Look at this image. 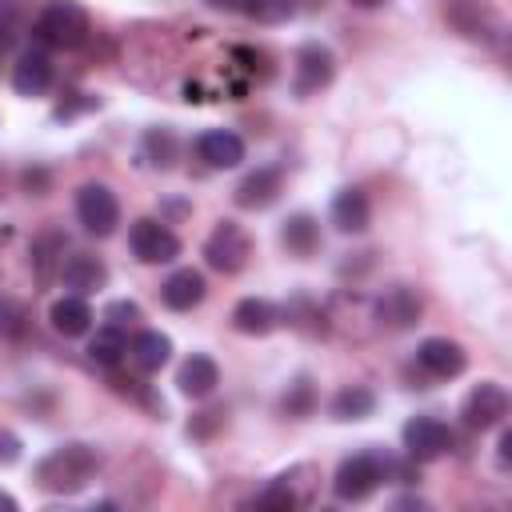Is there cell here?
<instances>
[{
  "mask_svg": "<svg viewBox=\"0 0 512 512\" xmlns=\"http://www.w3.org/2000/svg\"><path fill=\"white\" fill-rule=\"evenodd\" d=\"M52 84V60L44 52H20L16 64H12V88L20 96H40L44 88Z\"/></svg>",
  "mask_w": 512,
  "mask_h": 512,
  "instance_id": "cell-17",
  "label": "cell"
},
{
  "mask_svg": "<svg viewBox=\"0 0 512 512\" xmlns=\"http://www.w3.org/2000/svg\"><path fill=\"white\" fill-rule=\"evenodd\" d=\"M444 16H448L464 36H472V40H500V32H504V20H500L492 8H484L480 0H452V4L444 8Z\"/></svg>",
  "mask_w": 512,
  "mask_h": 512,
  "instance_id": "cell-10",
  "label": "cell"
},
{
  "mask_svg": "<svg viewBox=\"0 0 512 512\" xmlns=\"http://www.w3.org/2000/svg\"><path fill=\"white\" fill-rule=\"evenodd\" d=\"M48 320H52V328L60 332V336H84L88 328H92V308H88V300L84 296H60V300H52V308H48Z\"/></svg>",
  "mask_w": 512,
  "mask_h": 512,
  "instance_id": "cell-21",
  "label": "cell"
},
{
  "mask_svg": "<svg viewBox=\"0 0 512 512\" xmlns=\"http://www.w3.org/2000/svg\"><path fill=\"white\" fill-rule=\"evenodd\" d=\"M376 412V392L364 388V384H348L332 396V416L336 420H364Z\"/></svg>",
  "mask_w": 512,
  "mask_h": 512,
  "instance_id": "cell-25",
  "label": "cell"
},
{
  "mask_svg": "<svg viewBox=\"0 0 512 512\" xmlns=\"http://www.w3.org/2000/svg\"><path fill=\"white\" fill-rule=\"evenodd\" d=\"M240 12H248L256 24H284V20H292L296 0H244Z\"/></svg>",
  "mask_w": 512,
  "mask_h": 512,
  "instance_id": "cell-27",
  "label": "cell"
},
{
  "mask_svg": "<svg viewBox=\"0 0 512 512\" xmlns=\"http://www.w3.org/2000/svg\"><path fill=\"white\" fill-rule=\"evenodd\" d=\"M104 320H108L112 328H120V332H124L128 324H136V320H140V308H136L132 300H116V304H108V308H104Z\"/></svg>",
  "mask_w": 512,
  "mask_h": 512,
  "instance_id": "cell-29",
  "label": "cell"
},
{
  "mask_svg": "<svg viewBox=\"0 0 512 512\" xmlns=\"http://www.w3.org/2000/svg\"><path fill=\"white\" fill-rule=\"evenodd\" d=\"M460 416H464L468 428H480V432L504 424V416H508V392H504V384H496V380L476 384V388L464 396Z\"/></svg>",
  "mask_w": 512,
  "mask_h": 512,
  "instance_id": "cell-7",
  "label": "cell"
},
{
  "mask_svg": "<svg viewBox=\"0 0 512 512\" xmlns=\"http://www.w3.org/2000/svg\"><path fill=\"white\" fill-rule=\"evenodd\" d=\"M280 308L272 300H260V296H244L236 308H232V328L244 332V336H268L276 324H280Z\"/></svg>",
  "mask_w": 512,
  "mask_h": 512,
  "instance_id": "cell-15",
  "label": "cell"
},
{
  "mask_svg": "<svg viewBox=\"0 0 512 512\" xmlns=\"http://www.w3.org/2000/svg\"><path fill=\"white\" fill-rule=\"evenodd\" d=\"M88 32H92V20H88L84 4H76V0H52L36 16V36L52 48H80L88 40Z\"/></svg>",
  "mask_w": 512,
  "mask_h": 512,
  "instance_id": "cell-2",
  "label": "cell"
},
{
  "mask_svg": "<svg viewBox=\"0 0 512 512\" xmlns=\"http://www.w3.org/2000/svg\"><path fill=\"white\" fill-rule=\"evenodd\" d=\"M196 152H200V160L208 168H236L244 160V140L236 132H228V128H212V132H204L196 140Z\"/></svg>",
  "mask_w": 512,
  "mask_h": 512,
  "instance_id": "cell-16",
  "label": "cell"
},
{
  "mask_svg": "<svg viewBox=\"0 0 512 512\" xmlns=\"http://www.w3.org/2000/svg\"><path fill=\"white\" fill-rule=\"evenodd\" d=\"M212 8H224V12H236V8H244V0H208Z\"/></svg>",
  "mask_w": 512,
  "mask_h": 512,
  "instance_id": "cell-32",
  "label": "cell"
},
{
  "mask_svg": "<svg viewBox=\"0 0 512 512\" xmlns=\"http://www.w3.org/2000/svg\"><path fill=\"white\" fill-rule=\"evenodd\" d=\"M172 356V340L164 332H136L132 344H128V360L140 368V372H160Z\"/></svg>",
  "mask_w": 512,
  "mask_h": 512,
  "instance_id": "cell-22",
  "label": "cell"
},
{
  "mask_svg": "<svg viewBox=\"0 0 512 512\" xmlns=\"http://www.w3.org/2000/svg\"><path fill=\"white\" fill-rule=\"evenodd\" d=\"M124 352H128V340H124V332H120V328H112V324H108L104 332H96V336H92V344H88V356H92V360H100V364H116Z\"/></svg>",
  "mask_w": 512,
  "mask_h": 512,
  "instance_id": "cell-26",
  "label": "cell"
},
{
  "mask_svg": "<svg viewBox=\"0 0 512 512\" xmlns=\"http://www.w3.org/2000/svg\"><path fill=\"white\" fill-rule=\"evenodd\" d=\"M380 480H384V464H380V456H372V452H356V456L340 460V468H336V476H332V492H336V500H348V504H352V500L372 496Z\"/></svg>",
  "mask_w": 512,
  "mask_h": 512,
  "instance_id": "cell-4",
  "label": "cell"
},
{
  "mask_svg": "<svg viewBox=\"0 0 512 512\" xmlns=\"http://www.w3.org/2000/svg\"><path fill=\"white\" fill-rule=\"evenodd\" d=\"M20 460V440L8 432V428H0V468H8V464H16Z\"/></svg>",
  "mask_w": 512,
  "mask_h": 512,
  "instance_id": "cell-31",
  "label": "cell"
},
{
  "mask_svg": "<svg viewBox=\"0 0 512 512\" xmlns=\"http://www.w3.org/2000/svg\"><path fill=\"white\" fill-rule=\"evenodd\" d=\"M308 408H312V388H308V380H296V388L284 396V412L288 416H308Z\"/></svg>",
  "mask_w": 512,
  "mask_h": 512,
  "instance_id": "cell-30",
  "label": "cell"
},
{
  "mask_svg": "<svg viewBox=\"0 0 512 512\" xmlns=\"http://www.w3.org/2000/svg\"><path fill=\"white\" fill-rule=\"evenodd\" d=\"M280 240H284V248H288L292 256H312V252L320 248V224H316L308 212H296V216L284 224Z\"/></svg>",
  "mask_w": 512,
  "mask_h": 512,
  "instance_id": "cell-24",
  "label": "cell"
},
{
  "mask_svg": "<svg viewBox=\"0 0 512 512\" xmlns=\"http://www.w3.org/2000/svg\"><path fill=\"white\" fill-rule=\"evenodd\" d=\"M376 316H380V324H388V328H412V324L420 320V296H416L412 288L396 284V288H388V292L380 296Z\"/></svg>",
  "mask_w": 512,
  "mask_h": 512,
  "instance_id": "cell-18",
  "label": "cell"
},
{
  "mask_svg": "<svg viewBox=\"0 0 512 512\" xmlns=\"http://www.w3.org/2000/svg\"><path fill=\"white\" fill-rule=\"evenodd\" d=\"M76 216H80L84 232H92V236H112L116 224H120V204H116L112 188H104V184H84V188L76 192Z\"/></svg>",
  "mask_w": 512,
  "mask_h": 512,
  "instance_id": "cell-6",
  "label": "cell"
},
{
  "mask_svg": "<svg viewBox=\"0 0 512 512\" xmlns=\"http://www.w3.org/2000/svg\"><path fill=\"white\" fill-rule=\"evenodd\" d=\"M276 196H280V172H276V168H256V172H248V176L236 184V192H232L236 208H244V212H264V208L276 204Z\"/></svg>",
  "mask_w": 512,
  "mask_h": 512,
  "instance_id": "cell-13",
  "label": "cell"
},
{
  "mask_svg": "<svg viewBox=\"0 0 512 512\" xmlns=\"http://www.w3.org/2000/svg\"><path fill=\"white\" fill-rule=\"evenodd\" d=\"M128 244H132V256L140 264H168L180 256V240L160 220H136L128 232Z\"/></svg>",
  "mask_w": 512,
  "mask_h": 512,
  "instance_id": "cell-8",
  "label": "cell"
},
{
  "mask_svg": "<svg viewBox=\"0 0 512 512\" xmlns=\"http://www.w3.org/2000/svg\"><path fill=\"white\" fill-rule=\"evenodd\" d=\"M204 292H208V284H204V276H200L196 268H176V272L160 284V296H164V304H168L172 312H192V308L204 300Z\"/></svg>",
  "mask_w": 512,
  "mask_h": 512,
  "instance_id": "cell-14",
  "label": "cell"
},
{
  "mask_svg": "<svg viewBox=\"0 0 512 512\" xmlns=\"http://www.w3.org/2000/svg\"><path fill=\"white\" fill-rule=\"evenodd\" d=\"M332 76H336V56L324 44H304L296 52V76H292L296 96H312V92L328 88Z\"/></svg>",
  "mask_w": 512,
  "mask_h": 512,
  "instance_id": "cell-9",
  "label": "cell"
},
{
  "mask_svg": "<svg viewBox=\"0 0 512 512\" xmlns=\"http://www.w3.org/2000/svg\"><path fill=\"white\" fill-rule=\"evenodd\" d=\"M252 256V236L236 224V220H220L212 228V236L204 240V260L216 268V272H240Z\"/></svg>",
  "mask_w": 512,
  "mask_h": 512,
  "instance_id": "cell-3",
  "label": "cell"
},
{
  "mask_svg": "<svg viewBox=\"0 0 512 512\" xmlns=\"http://www.w3.org/2000/svg\"><path fill=\"white\" fill-rule=\"evenodd\" d=\"M332 224H336L340 232H364V228L372 224V204H368L364 188H344V192H336V200H332Z\"/></svg>",
  "mask_w": 512,
  "mask_h": 512,
  "instance_id": "cell-20",
  "label": "cell"
},
{
  "mask_svg": "<svg viewBox=\"0 0 512 512\" xmlns=\"http://www.w3.org/2000/svg\"><path fill=\"white\" fill-rule=\"evenodd\" d=\"M400 440H404L408 460L428 464V460H440V456L452 448V428H448L444 420H436V416H412V420L404 424Z\"/></svg>",
  "mask_w": 512,
  "mask_h": 512,
  "instance_id": "cell-5",
  "label": "cell"
},
{
  "mask_svg": "<svg viewBox=\"0 0 512 512\" xmlns=\"http://www.w3.org/2000/svg\"><path fill=\"white\" fill-rule=\"evenodd\" d=\"M304 468H308V464H296L292 472L276 476L272 488L260 496V504H268V508H296V504H308V496H312V480H300Z\"/></svg>",
  "mask_w": 512,
  "mask_h": 512,
  "instance_id": "cell-23",
  "label": "cell"
},
{
  "mask_svg": "<svg viewBox=\"0 0 512 512\" xmlns=\"http://www.w3.org/2000/svg\"><path fill=\"white\" fill-rule=\"evenodd\" d=\"M144 148L156 156L152 164H160V168H168V164L176 160V136H172L168 128H152V132L144 136Z\"/></svg>",
  "mask_w": 512,
  "mask_h": 512,
  "instance_id": "cell-28",
  "label": "cell"
},
{
  "mask_svg": "<svg viewBox=\"0 0 512 512\" xmlns=\"http://www.w3.org/2000/svg\"><path fill=\"white\" fill-rule=\"evenodd\" d=\"M508 448H512V432L500 436V464H508Z\"/></svg>",
  "mask_w": 512,
  "mask_h": 512,
  "instance_id": "cell-33",
  "label": "cell"
},
{
  "mask_svg": "<svg viewBox=\"0 0 512 512\" xmlns=\"http://www.w3.org/2000/svg\"><path fill=\"white\" fill-rule=\"evenodd\" d=\"M60 284L72 292V296H92L108 284V264L100 256H88V252H76L60 264Z\"/></svg>",
  "mask_w": 512,
  "mask_h": 512,
  "instance_id": "cell-11",
  "label": "cell"
},
{
  "mask_svg": "<svg viewBox=\"0 0 512 512\" xmlns=\"http://www.w3.org/2000/svg\"><path fill=\"white\" fill-rule=\"evenodd\" d=\"M352 4H356V8H380L384 0H352Z\"/></svg>",
  "mask_w": 512,
  "mask_h": 512,
  "instance_id": "cell-35",
  "label": "cell"
},
{
  "mask_svg": "<svg viewBox=\"0 0 512 512\" xmlns=\"http://www.w3.org/2000/svg\"><path fill=\"white\" fill-rule=\"evenodd\" d=\"M0 512H16V500H12V496H4V492H0Z\"/></svg>",
  "mask_w": 512,
  "mask_h": 512,
  "instance_id": "cell-34",
  "label": "cell"
},
{
  "mask_svg": "<svg viewBox=\"0 0 512 512\" xmlns=\"http://www.w3.org/2000/svg\"><path fill=\"white\" fill-rule=\"evenodd\" d=\"M100 468V456L84 444H64L56 452H48L36 464V484L48 492H76L92 480V472Z\"/></svg>",
  "mask_w": 512,
  "mask_h": 512,
  "instance_id": "cell-1",
  "label": "cell"
},
{
  "mask_svg": "<svg viewBox=\"0 0 512 512\" xmlns=\"http://www.w3.org/2000/svg\"><path fill=\"white\" fill-rule=\"evenodd\" d=\"M416 360H420L424 372H432V376H440V380L460 376V372L468 368V352H464L456 340H448V336H428V340L416 348Z\"/></svg>",
  "mask_w": 512,
  "mask_h": 512,
  "instance_id": "cell-12",
  "label": "cell"
},
{
  "mask_svg": "<svg viewBox=\"0 0 512 512\" xmlns=\"http://www.w3.org/2000/svg\"><path fill=\"white\" fill-rule=\"evenodd\" d=\"M176 384H180L184 396L204 400V396L216 392V384H220V368H216L212 356H188V360L180 364V372H176Z\"/></svg>",
  "mask_w": 512,
  "mask_h": 512,
  "instance_id": "cell-19",
  "label": "cell"
}]
</instances>
